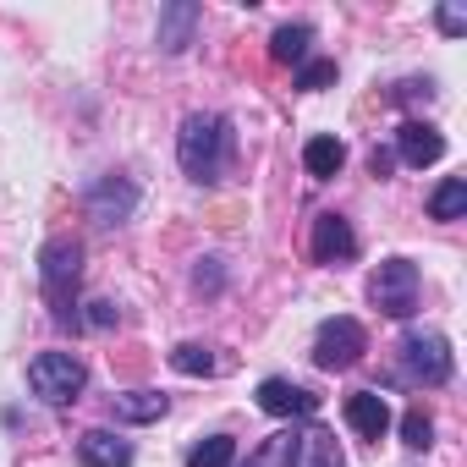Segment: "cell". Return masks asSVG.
<instances>
[{
	"label": "cell",
	"mask_w": 467,
	"mask_h": 467,
	"mask_svg": "<svg viewBox=\"0 0 467 467\" xmlns=\"http://www.w3.org/2000/svg\"><path fill=\"white\" fill-rule=\"evenodd\" d=\"M396 154H401L412 171H423V165H434V160L445 154V138H440L429 121H407V127L396 132Z\"/></svg>",
	"instance_id": "8fae6325"
},
{
	"label": "cell",
	"mask_w": 467,
	"mask_h": 467,
	"mask_svg": "<svg viewBox=\"0 0 467 467\" xmlns=\"http://www.w3.org/2000/svg\"><path fill=\"white\" fill-rule=\"evenodd\" d=\"M440 34H451V39H456V34H467V17H462L456 6H440Z\"/></svg>",
	"instance_id": "cb8c5ba5"
},
{
	"label": "cell",
	"mask_w": 467,
	"mask_h": 467,
	"mask_svg": "<svg viewBox=\"0 0 467 467\" xmlns=\"http://www.w3.org/2000/svg\"><path fill=\"white\" fill-rule=\"evenodd\" d=\"M231 462H237V440L231 434H209L187 451V467H231Z\"/></svg>",
	"instance_id": "d6986e66"
},
{
	"label": "cell",
	"mask_w": 467,
	"mask_h": 467,
	"mask_svg": "<svg viewBox=\"0 0 467 467\" xmlns=\"http://www.w3.org/2000/svg\"><path fill=\"white\" fill-rule=\"evenodd\" d=\"M94 314H88V325H99V330H110L116 325V303H88Z\"/></svg>",
	"instance_id": "d4e9b609"
},
{
	"label": "cell",
	"mask_w": 467,
	"mask_h": 467,
	"mask_svg": "<svg viewBox=\"0 0 467 467\" xmlns=\"http://www.w3.org/2000/svg\"><path fill=\"white\" fill-rule=\"evenodd\" d=\"M165 412H171V396H160V390H127V396H116V418L121 423H154Z\"/></svg>",
	"instance_id": "e0dca14e"
},
{
	"label": "cell",
	"mask_w": 467,
	"mask_h": 467,
	"mask_svg": "<svg viewBox=\"0 0 467 467\" xmlns=\"http://www.w3.org/2000/svg\"><path fill=\"white\" fill-rule=\"evenodd\" d=\"M358 254V237H352V225L341 214H319L314 220V259L319 265H347Z\"/></svg>",
	"instance_id": "ba28073f"
},
{
	"label": "cell",
	"mask_w": 467,
	"mask_h": 467,
	"mask_svg": "<svg viewBox=\"0 0 467 467\" xmlns=\"http://www.w3.org/2000/svg\"><path fill=\"white\" fill-rule=\"evenodd\" d=\"M336 83V61H308L303 72H297V88H308V94H319V88H330Z\"/></svg>",
	"instance_id": "603a6c76"
},
{
	"label": "cell",
	"mask_w": 467,
	"mask_h": 467,
	"mask_svg": "<svg viewBox=\"0 0 467 467\" xmlns=\"http://www.w3.org/2000/svg\"><path fill=\"white\" fill-rule=\"evenodd\" d=\"M308 45H314V28H308V23H286V28L270 34V56H275L281 67H303V61H308Z\"/></svg>",
	"instance_id": "2e32d148"
},
{
	"label": "cell",
	"mask_w": 467,
	"mask_h": 467,
	"mask_svg": "<svg viewBox=\"0 0 467 467\" xmlns=\"http://www.w3.org/2000/svg\"><path fill=\"white\" fill-rule=\"evenodd\" d=\"M78 462L83 467H132V440H121L110 429H88L78 440Z\"/></svg>",
	"instance_id": "30bf717a"
},
{
	"label": "cell",
	"mask_w": 467,
	"mask_h": 467,
	"mask_svg": "<svg viewBox=\"0 0 467 467\" xmlns=\"http://www.w3.org/2000/svg\"><path fill=\"white\" fill-rule=\"evenodd\" d=\"M347 423H352L363 440H379V434L390 429V407H385V396H379V390H352V396H347Z\"/></svg>",
	"instance_id": "5bb4252c"
},
{
	"label": "cell",
	"mask_w": 467,
	"mask_h": 467,
	"mask_svg": "<svg viewBox=\"0 0 467 467\" xmlns=\"http://www.w3.org/2000/svg\"><path fill=\"white\" fill-rule=\"evenodd\" d=\"M390 165H396L390 149H374V154H368V171H374V176H390Z\"/></svg>",
	"instance_id": "484cf974"
},
{
	"label": "cell",
	"mask_w": 467,
	"mask_h": 467,
	"mask_svg": "<svg viewBox=\"0 0 467 467\" xmlns=\"http://www.w3.org/2000/svg\"><path fill=\"white\" fill-rule=\"evenodd\" d=\"M303 165H308V176L330 182V176H336V171L347 165V149H341V138H330V132L308 138V143H303Z\"/></svg>",
	"instance_id": "9a60e30c"
},
{
	"label": "cell",
	"mask_w": 467,
	"mask_h": 467,
	"mask_svg": "<svg viewBox=\"0 0 467 467\" xmlns=\"http://www.w3.org/2000/svg\"><path fill=\"white\" fill-rule=\"evenodd\" d=\"M292 467H347V456H341V445H336L330 429L308 423L297 434V445H292Z\"/></svg>",
	"instance_id": "7c38bea8"
},
{
	"label": "cell",
	"mask_w": 467,
	"mask_h": 467,
	"mask_svg": "<svg viewBox=\"0 0 467 467\" xmlns=\"http://www.w3.org/2000/svg\"><path fill=\"white\" fill-rule=\"evenodd\" d=\"M292 445H297V434H292V429H281V434L259 440V451H254L243 467H292Z\"/></svg>",
	"instance_id": "ffe728a7"
},
{
	"label": "cell",
	"mask_w": 467,
	"mask_h": 467,
	"mask_svg": "<svg viewBox=\"0 0 467 467\" xmlns=\"http://www.w3.org/2000/svg\"><path fill=\"white\" fill-rule=\"evenodd\" d=\"M368 352V336H363V325L352 319V314H336V319H325L319 330H314V363L319 368H352L358 358Z\"/></svg>",
	"instance_id": "8992f818"
},
{
	"label": "cell",
	"mask_w": 467,
	"mask_h": 467,
	"mask_svg": "<svg viewBox=\"0 0 467 467\" xmlns=\"http://www.w3.org/2000/svg\"><path fill=\"white\" fill-rule=\"evenodd\" d=\"M259 407L270 418H314L319 412V396L303 390V385H292V379H265L259 385Z\"/></svg>",
	"instance_id": "52a82bcc"
},
{
	"label": "cell",
	"mask_w": 467,
	"mask_h": 467,
	"mask_svg": "<svg viewBox=\"0 0 467 467\" xmlns=\"http://www.w3.org/2000/svg\"><path fill=\"white\" fill-rule=\"evenodd\" d=\"M132 203H138V192H132L127 182H116V176H105V182L88 192V214H94L99 225H121V220L132 214Z\"/></svg>",
	"instance_id": "4fadbf2b"
},
{
	"label": "cell",
	"mask_w": 467,
	"mask_h": 467,
	"mask_svg": "<svg viewBox=\"0 0 467 467\" xmlns=\"http://www.w3.org/2000/svg\"><path fill=\"white\" fill-rule=\"evenodd\" d=\"M198 0H171V6H160V50L165 56H182L192 45V28H198Z\"/></svg>",
	"instance_id": "9c48e42d"
},
{
	"label": "cell",
	"mask_w": 467,
	"mask_h": 467,
	"mask_svg": "<svg viewBox=\"0 0 467 467\" xmlns=\"http://www.w3.org/2000/svg\"><path fill=\"white\" fill-rule=\"evenodd\" d=\"M83 385H88V363H83L78 352H39V358L28 363V390H34L45 407L78 401Z\"/></svg>",
	"instance_id": "3957f363"
},
{
	"label": "cell",
	"mask_w": 467,
	"mask_h": 467,
	"mask_svg": "<svg viewBox=\"0 0 467 467\" xmlns=\"http://www.w3.org/2000/svg\"><path fill=\"white\" fill-rule=\"evenodd\" d=\"M171 368H176V374L203 379V374H214V352H209V347H198V341H182V347L171 352Z\"/></svg>",
	"instance_id": "44dd1931"
},
{
	"label": "cell",
	"mask_w": 467,
	"mask_h": 467,
	"mask_svg": "<svg viewBox=\"0 0 467 467\" xmlns=\"http://www.w3.org/2000/svg\"><path fill=\"white\" fill-rule=\"evenodd\" d=\"M401 440H407L412 451H429V445H434V418H429L423 407H407V418H401Z\"/></svg>",
	"instance_id": "7402d4cb"
},
{
	"label": "cell",
	"mask_w": 467,
	"mask_h": 467,
	"mask_svg": "<svg viewBox=\"0 0 467 467\" xmlns=\"http://www.w3.org/2000/svg\"><path fill=\"white\" fill-rule=\"evenodd\" d=\"M401 368H407V379H418V385H445L451 379V341L440 336V330H407L401 336Z\"/></svg>",
	"instance_id": "5b68a950"
},
{
	"label": "cell",
	"mask_w": 467,
	"mask_h": 467,
	"mask_svg": "<svg viewBox=\"0 0 467 467\" xmlns=\"http://www.w3.org/2000/svg\"><path fill=\"white\" fill-rule=\"evenodd\" d=\"M368 297H374L379 314L412 319V314H418V265H412V259H385V265L374 270V281H368Z\"/></svg>",
	"instance_id": "277c9868"
},
{
	"label": "cell",
	"mask_w": 467,
	"mask_h": 467,
	"mask_svg": "<svg viewBox=\"0 0 467 467\" xmlns=\"http://www.w3.org/2000/svg\"><path fill=\"white\" fill-rule=\"evenodd\" d=\"M429 214H434V220H462V214H467V182H462V176H445V182L434 187V198H429Z\"/></svg>",
	"instance_id": "ac0fdd59"
},
{
	"label": "cell",
	"mask_w": 467,
	"mask_h": 467,
	"mask_svg": "<svg viewBox=\"0 0 467 467\" xmlns=\"http://www.w3.org/2000/svg\"><path fill=\"white\" fill-rule=\"evenodd\" d=\"M78 275H83V243L78 237H50L45 254H39V286H45V303H50L56 325H72L78 319V308H72Z\"/></svg>",
	"instance_id": "7a4b0ae2"
},
{
	"label": "cell",
	"mask_w": 467,
	"mask_h": 467,
	"mask_svg": "<svg viewBox=\"0 0 467 467\" xmlns=\"http://www.w3.org/2000/svg\"><path fill=\"white\" fill-rule=\"evenodd\" d=\"M176 154H182V171L192 182H220L225 165H231V121L225 116H209V110H192L182 121V138H176Z\"/></svg>",
	"instance_id": "6da1fadb"
}]
</instances>
